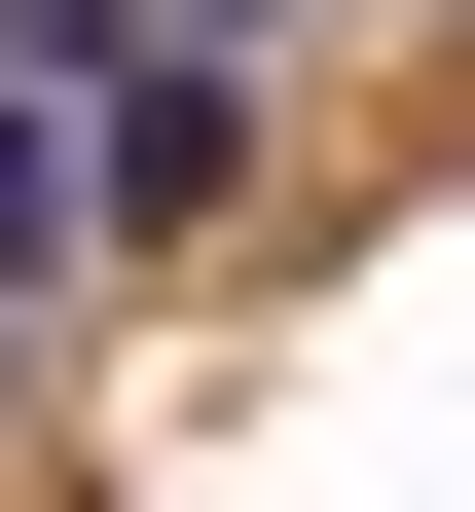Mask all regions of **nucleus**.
I'll use <instances>...</instances> for the list:
<instances>
[{
	"instance_id": "nucleus-2",
	"label": "nucleus",
	"mask_w": 475,
	"mask_h": 512,
	"mask_svg": "<svg viewBox=\"0 0 475 512\" xmlns=\"http://www.w3.org/2000/svg\"><path fill=\"white\" fill-rule=\"evenodd\" d=\"M74 256H110V220H74V74H0V330H37Z\"/></svg>"
},
{
	"instance_id": "nucleus-3",
	"label": "nucleus",
	"mask_w": 475,
	"mask_h": 512,
	"mask_svg": "<svg viewBox=\"0 0 475 512\" xmlns=\"http://www.w3.org/2000/svg\"><path fill=\"white\" fill-rule=\"evenodd\" d=\"M220 37H293V0H220Z\"/></svg>"
},
{
	"instance_id": "nucleus-1",
	"label": "nucleus",
	"mask_w": 475,
	"mask_h": 512,
	"mask_svg": "<svg viewBox=\"0 0 475 512\" xmlns=\"http://www.w3.org/2000/svg\"><path fill=\"white\" fill-rule=\"evenodd\" d=\"M74 220L110 256L256 220V37H220V0H110V37H74Z\"/></svg>"
}]
</instances>
